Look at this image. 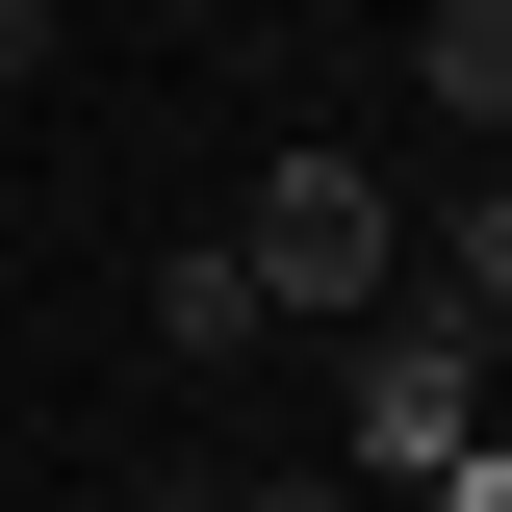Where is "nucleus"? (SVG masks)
Segmentation results:
<instances>
[{
  "mask_svg": "<svg viewBox=\"0 0 512 512\" xmlns=\"http://www.w3.org/2000/svg\"><path fill=\"white\" fill-rule=\"evenodd\" d=\"M231 282H256V333H359L384 282H410V205H384L359 154H256V205H231Z\"/></svg>",
  "mask_w": 512,
  "mask_h": 512,
  "instance_id": "1",
  "label": "nucleus"
},
{
  "mask_svg": "<svg viewBox=\"0 0 512 512\" xmlns=\"http://www.w3.org/2000/svg\"><path fill=\"white\" fill-rule=\"evenodd\" d=\"M333 359H359V461H410V487H436V461H487V333H461L436 282H384Z\"/></svg>",
  "mask_w": 512,
  "mask_h": 512,
  "instance_id": "2",
  "label": "nucleus"
},
{
  "mask_svg": "<svg viewBox=\"0 0 512 512\" xmlns=\"http://www.w3.org/2000/svg\"><path fill=\"white\" fill-rule=\"evenodd\" d=\"M154 359H180V384H205V359H256V282H231V231H205V256H154Z\"/></svg>",
  "mask_w": 512,
  "mask_h": 512,
  "instance_id": "3",
  "label": "nucleus"
},
{
  "mask_svg": "<svg viewBox=\"0 0 512 512\" xmlns=\"http://www.w3.org/2000/svg\"><path fill=\"white\" fill-rule=\"evenodd\" d=\"M410 77H436V103L512 154V0H436V26H410Z\"/></svg>",
  "mask_w": 512,
  "mask_h": 512,
  "instance_id": "4",
  "label": "nucleus"
},
{
  "mask_svg": "<svg viewBox=\"0 0 512 512\" xmlns=\"http://www.w3.org/2000/svg\"><path fill=\"white\" fill-rule=\"evenodd\" d=\"M410 282H436V308H461V333H487V359H512V180H487V205H461V231H436V256H410Z\"/></svg>",
  "mask_w": 512,
  "mask_h": 512,
  "instance_id": "5",
  "label": "nucleus"
},
{
  "mask_svg": "<svg viewBox=\"0 0 512 512\" xmlns=\"http://www.w3.org/2000/svg\"><path fill=\"white\" fill-rule=\"evenodd\" d=\"M128 512H308V461H231V487H128Z\"/></svg>",
  "mask_w": 512,
  "mask_h": 512,
  "instance_id": "6",
  "label": "nucleus"
}]
</instances>
